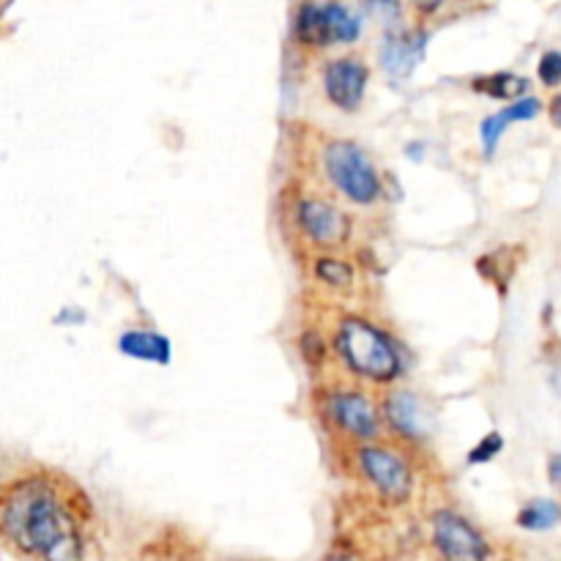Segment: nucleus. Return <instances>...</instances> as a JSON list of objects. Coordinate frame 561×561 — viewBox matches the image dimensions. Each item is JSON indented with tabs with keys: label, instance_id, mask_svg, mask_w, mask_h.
I'll return each mask as SVG.
<instances>
[{
	"label": "nucleus",
	"instance_id": "9d476101",
	"mask_svg": "<svg viewBox=\"0 0 561 561\" xmlns=\"http://www.w3.org/2000/svg\"><path fill=\"white\" fill-rule=\"evenodd\" d=\"M422 55H425V36L422 33H416V36H387L381 47V64L394 77H405L414 71Z\"/></svg>",
	"mask_w": 561,
	"mask_h": 561
},
{
	"label": "nucleus",
	"instance_id": "9b49d317",
	"mask_svg": "<svg viewBox=\"0 0 561 561\" xmlns=\"http://www.w3.org/2000/svg\"><path fill=\"white\" fill-rule=\"evenodd\" d=\"M542 110V104L537 102L535 96H518V102H513L510 107H504L502 113L491 115V118H485V124H482V142H485V151L493 153L496 151L499 140H502V135L507 131L510 124H515V121H531L537 118Z\"/></svg>",
	"mask_w": 561,
	"mask_h": 561
},
{
	"label": "nucleus",
	"instance_id": "dca6fc26",
	"mask_svg": "<svg viewBox=\"0 0 561 561\" xmlns=\"http://www.w3.org/2000/svg\"><path fill=\"white\" fill-rule=\"evenodd\" d=\"M316 274L329 285H337V288H345L354 279V268L343 261H334V257H323V261L316 263Z\"/></svg>",
	"mask_w": 561,
	"mask_h": 561
},
{
	"label": "nucleus",
	"instance_id": "7ed1b4c3",
	"mask_svg": "<svg viewBox=\"0 0 561 561\" xmlns=\"http://www.w3.org/2000/svg\"><path fill=\"white\" fill-rule=\"evenodd\" d=\"M294 33L301 44L329 47V44L356 42L362 33V22L340 3H305L296 14Z\"/></svg>",
	"mask_w": 561,
	"mask_h": 561
},
{
	"label": "nucleus",
	"instance_id": "a211bd4d",
	"mask_svg": "<svg viewBox=\"0 0 561 561\" xmlns=\"http://www.w3.org/2000/svg\"><path fill=\"white\" fill-rule=\"evenodd\" d=\"M537 75L546 85H559L561 82V53H546L537 66Z\"/></svg>",
	"mask_w": 561,
	"mask_h": 561
},
{
	"label": "nucleus",
	"instance_id": "412c9836",
	"mask_svg": "<svg viewBox=\"0 0 561 561\" xmlns=\"http://www.w3.org/2000/svg\"><path fill=\"white\" fill-rule=\"evenodd\" d=\"M414 3H416V9H422V11H436L444 0H414Z\"/></svg>",
	"mask_w": 561,
	"mask_h": 561
},
{
	"label": "nucleus",
	"instance_id": "39448f33",
	"mask_svg": "<svg viewBox=\"0 0 561 561\" xmlns=\"http://www.w3.org/2000/svg\"><path fill=\"white\" fill-rule=\"evenodd\" d=\"M359 460L373 485H376L389 502H405V499H409L414 480H411L409 466H405L398 455L387 453V449L370 447L362 449Z\"/></svg>",
	"mask_w": 561,
	"mask_h": 561
},
{
	"label": "nucleus",
	"instance_id": "2eb2a0df",
	"mask_svg": "<svg viewBox=\"0 0 561 561\" xmlns=\"http://www.w3.org/2000/svg\"><path fill=\"white\" fill-rule=\"evenodd\" d=\"M561 520V507L551 499H537V502L526 504L518 515V524L529 531H546L553 529Z\"/></svg>",
	"mask_w": 561,
	"mask_h": 561
},
{
	"label": "nucleus",
	"instance_id": "6ab92c4d",
	"mask_svg": "<svg viewBox=\"0 0 561 561\" xmlns=\"http://www.w3.org/2000/svg\"><path fill=\"white\" fill-rule=\"evenodd\" d=\"M365 5L381 20H398L400 16V0H365Z\"/></svg>",
	"mask_w": 561,
	"mask_h": 561
},
{
	"label": "nucleus",
	"instance_id": "423d86ee",
	"mask_svg": "<svg viewBox=\"0 0 561 561\" xmlns=\"http://www.w3.org/2000/svg\"><path fill=\"white\" fill-rule=\"evenodd\" d=\"M433 531H436L438 551L447 559H463V561H480L488 559V546L471 524H466L460 515L455 513H438L433 520Z\"/></svg>",
	"mask_w": 561,
	"mask_h": 561
},
{
	"label": "nucleus",
	"instance_id": "1a4fd4ad",
	"mask_svg": "<svg viewBox=\"0 0 561 561\" xmlns=\"http://www.w3.org/2000/svg\"><path fill=\"white\" fill-rule=\"evenodd\" d=\"M329 414L334 416L343 431H348L351 436L359 438H373L378 433V414L373 409V403L362 394H334L329 400Z\"/></svg>",
	"mask_w": 561,
	"mask_h": 561
},
{
	"label": "nucleus",
	"instance_id": "aec40b11",
	"mask_svg": "<svg viewBox=\"0 0 561 561\" xmlns=\"http://www.w3.org/2000/svg\"><path fill=\"white\" fill-rule=\"evenodd\" d=\"M551 121L561 129V96H557L551 102Z\"/></svg>",
	"mask_w": 561,
	"mask_h": 561
},
{
	"label": "nucleus",
	"instance_id": "6e6552de",
	"mask_svg": "<svg viewBox=\"0 0 561 561\" xmlns=\"http://www.w3.org/2000/svg\"><path fill=\"white\" fill-rule=\"evenodd\" d=\"M299 225L312 241H318L323 247H337L348 239V219H345V214L323 201L301 203Z\"/></svg>",
	"mask_w": 561,
	"mask_h": 561
},
{
	"label": "nucleus",
	"instance_id": "0eeeda50",
	"mask_svg": "<svg viewBox=\"0 0 561 561\" xmlns=\"http://www.w3.org/2000/svg\"><path fill=\"white\" fill-rule=\"evenodd\" d=\"M367 77H370V71L359 60H332L327 66V75H323V88H327L329 102L340 110H356L362 104V96H365Z\"/></svg>",
	"mask_w": 561,
	"mask_h": 561
},
{
	"label": "nucleus",
	"instance_id": "f03ea898",
	"mask_svg": "<svg viewBox=\"0 0 561 561\" xmlns=\"http://www.w3.org/2000/svg\"><path fill=\"white\" fill-rule=\"evenodd\" d=\"M337 351L345 365L373 381H394L400 376V359L383 332L362 318H348L337 332Z\"/></svg>",
	"mask_w": 561,
	"mask_h": 561
},
{
	"label": "nucleus",
	"instance_id": "f3484780",
	"mask_svg": "<svg viewBox=\"0 0 561 561\" xmlns=\"http://www.w3.org/2000/svg\"><path fill=\"white\" fill-rule=\"evenodd\" d=\"M502 449H504V438L499 436V433H491V436H485L474 449H471L469 463H488V460L496 458Z\"/></svg>",
	"mask_w": 561,
	"mask_h": 561
},
{
	"label": "nucleus",
	"instance_id": "20e7f679",
	"mask_svg": "<svg viewBox=\"0 0 561 561\" xmlns=\"http://www.w3.org/2000/svg\"><path fill=\"white\" fill-rule=\"evenodd\" d=\"M327 170L334 186L359 206H367L381 195V181H378L370 159L354 142H332L327 148Z\"/></svg>",
	"mask_w": 561,
	"mask_h": 561
},
{
	"label": "nucleus",
	"instance_id": "4be33fe9",
	"mask_svg": "<svg viewBox=\"0 0 561 561\" xmlns=\"http://www.w3.org/2000/svg\"><path fill=\"white\" fill-rule=\"evenodd\" d=\"M551 480L553 482H561V455L551 460Z\"/></svg>",
	"mask_w": 561,
	"mask_h": 561
},
{
	"label": "nucleus",
	"instance_id": "f8f14e48",
	"mask_svg": "<svg viewBox=\"0 0 561 561\" xmlns=\"http://www.w3.org/2000/svg\"><path fill=\"white\" fill-rule=\"evenodd\" d=\"M118 348H121V354L131 356V359L153 362V365H170V356H173L170 340L162 337V334H157V332L121 334Z\"/></svg>",
	"mask_w": 561,
	"mask_h": 561
},
{
	"label": "nucleus",
	"instance_id": "f257e3e1",
	"mask_svg": "<svg viewBox=\"0 0 561 561\" xmlns=\"http://www.w3.org/2000/svg\"><path fill=\"white\" fill-rule=\"evenodd\" d=\"M0 537L36 559H77L82 551L75 518L44 477L14 482L0 496Z\"/></svg>",
	"mask_w": 561,
	"mask_h": 561
},
{
	"label": "nucleus",
	"instance_id": "4468645a",
	"mask_svg": "<svg viewBox=\"0 0 561 561\" xmlns=\"http://www.w3.org/2000/svg\"><path fill=\"white\" fill-rule=\"evenodd\" d=\"M474 91L485 93V96L491 99H518L529 91V80L502 71V75H491V77H480V80H474Z\"/></svg>",
	"mask_w": 561,
	"mask_h": 561
},
{
	"label": "nucleus",
	"instance_id": "ddd939ff",
	"mask_svg": "<svg viewBox=\"0 0 561 561\" xmlns=\"http://www.w3.org/2000/svg\"><path fill=\"white\" fill-rule=\"evenodd\" d=\"M387 416L394 425V431L403 433L409 438L425 436V420H422V409L416 398L409 392H398L387 400Z\"/></svg>",
	"mask_w": 561,
	"mask_h": 561
}]
</instances>
